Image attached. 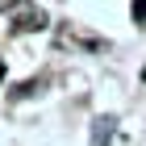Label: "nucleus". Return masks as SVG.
I'll use <instances>...</instances> for the list:
<instances>
[{
	"mask_svg": "<svg viewBox=\"0 0 146 146\" xmlns=\"http://www.w3.org/2000/svg\"><path fill=\"white\" fill-rule=\"evenodd\" d=\"M134 21H138V25L146 21V0H134Z\"/></svg>",
	"mask_w": 146,
	"mask_h": 146,
	"instance_id": "1",
	"label": "nucleus"
}]
</instances>
